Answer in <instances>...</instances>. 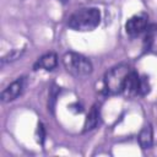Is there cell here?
Listing matches in <instances>:
<instances>
[{
	"instance_id": "cell-3",
	"label": "cell",
	"mask_w": 157,
	"mask_h": 157,
	"mask_svg": "<svg viewBox=\"0 0 157 157\" xmlns=\"http://www.w3.org/2000/svg\"><path fill=\"white\" fill-rule=\"evenodd\" d=\"M61 61H63L65 70L75 77L88 76L93 70L92 63L85 55L75 53V52L65 53L61 58Z\"/></svg>"
},
{
	"instance_id": "cell-7",
	"label": "cell",
	"mask_w": 157,
	"mask_h": 157,
	"mask_svg": "<svg viewBox=\"0 0 157 157\" xmlns=\"http://www.w3.org/2000/svg\"><path fill=\"white\" fill-rule=\"evenodd\" d=\"M139 83H140L139 74L131 70L129 72V75L126 76L123 92L125 94H128V96H136V94H139Z\"/></svg>"
},
{
	"instance_id": "cell-14",
	"label": "cell",
	"mask_w": 157,
	"mask_h": 157,
	"mask_svg": "<svg viewBox=\"0 0 157 157\" xmlns=\"http://www.w3.org/2000/svg\"><path fill=\"white\" fill-rule=\"evenodd\" d=\"M44 136H45V134H44V128H43L42 124H38V128H37V140H38L39 144H43Z\"/></svg>"
},
{
	"instance_id": "cell-10",
	"label": "cell",
	"mask_w": 157,
	"mask_h": 157,
	"mask_svg": "<svg viewBox=\"0 0 157 157\" xmlns=\"http://www.w3.org/2000/svg\"><path fill=\"white\" fill-rule=\"evenodd\" d=\"M156 34H157V25H155V23L148 25L145 29V37H144V45L146 49L151 48L152 43L155 42Z\"/></svg>"
},
{
	"instance_id": "cell-2",
	"label": "cell",
	"mask_w": 157,
	"mask_h": 157,
	"mask_svg": "<svg viewBox=\"0 0 157 157\" xmlns=\"http://www.w3.org/2000/svg\"><path fill=\"white\" fill-rule=\"evenodd\" d=\"M131 69L126 64H118L113 67H110L103 77L104 88L105 92L109 94H118L121 93L124 90V83L126 80V76Z\"/></svg>"
},
{
	"instance_id": "cell-13",
	"label": "cell",
	"mask_w": 157,
	"mask_h": 157,
	"mask_svg": "<svg viewBox=\"0 0 157 157\" xmlns=\"http://www.w3.org/2000/svg\"><path fill=\"white\" fill-rule=\"evenodd\" d=\"M58 93H59V87H56V86H53V87L50 88V91H49V102H48V107H49L50 110L54 109V104H55Z\"/></svg>"
},
{
	"instance_id": "cell-5",
	"label": "cell",
	"mask_w": 157,
	"mask_h": 157,
	"mask_svg": "<svg viewBox=\"0 0 157 157\" xmlns=\"http://www.w3.org/2000/svg\"><path fill=\"white\" fill-rule=\"evenodd\" d=\"M148 26V17L146 13H137L131 16L125 23V31L129 36L135 37L140 33L145 32L146 27Z\"/></svg>"
},
{
	"instance_id": "cell-9",
	"label": "cell",
	"mask_w": 157,
	"mask_h": 157,
	"mask_svg": "<svg viewBox=\"0 0 157 157\" xmlns=\"http://www.w3.org/2000/svg\"><path fill=\"white\" fill-rule=\"evenodd\" d=\"M137 141H139V145H140V147L142 150L151 148L152 142H153V130H152L151 124L145 125L140 130L139 136H137Z\"/></svg>"
},
{
	"instance_id": "cell-6",
	"label": "cell",
	"mask_w": 157,
	"mask_h": 157,
	"mask_svg": "<svg viewBox=\"0 0 157 157\" xmlns=\"http://www.w3.org/2000/svg\"><path fill=\"white\" fill-rule=\"evenodd\" d=\"M56 65H58V55L54 52H49L42 55L40 58H38V60L33 64V70L44 69L47 71H52L56 67Z\"/></svg>"
},
{
	"instance_id": "cell-11",
	"label": "cell",
	"mask_w": 157,
	"mask_h": 157,
	"mask_svg": "<svg viewBox=\"0 0 157 157\" xmlns=\"http://www.w3.org/2000/svg\"><path fill=\"white\" fill-rule=\"evenodd\" d=\"M23 53H25V49H13V50L9 52L6 55H4L1 58V65H5L7 63H11V61H15V60L20 59Z\"/></svg>"
},
{
	"instance_id": "cell-1",
	"label": "cell",
	"mask_w": 157,
	"mask_h": 157,
	"mask_svg": "<svg viewBox=\"0 0 157 157\" xmlns=\"http://www.w3.org/2000/svg\"><path fill=\"white\" fill-rule=\"evenodd\" d=\"M101 22V11L97 7H82L72 12L67 18V26L74 31H93Z\"/></svg>"
},
{
	"instance_id": "cell-4",
	"label": "cell",
	"mask_w": 157,
	"mask_h": 157,
	"mask_svg": "<svg viewBox=\"0 0 157 157\" xmlns=\"http://www.w3.org/2000/svg\"><path fill=\"white\" fill-rule=\"evenodd\" d=\"M25 86H26V77L25 76H21V77H17L15 81H12L9 86H6L1 94H0V99L2 103H9V102H12L15 101L18 96L22 94L23 90H25Z\"/></svg>"
},
{
	"instance_id": "cell-12",
	"label": "cell",
	"mask_w": 157,
	"mask_h": 157,
	"mask_svg": "<svg viewBox=\"0 0 157 157\" xmlns=\"http://www.w3.org/2000/svg\"><path fill=\"white\" fill-rule=\"evenodd\" d=\"M150 81L146 76H140V83H139V94L145 96L150 92Z\"/></svg>"
},
{
	"instance_id": "cell-8",
	"label": "cell",
	"mask_w": 157,
	"mask_h": 157,
	"mask_svg": "<svg viewBox=\"0 0 157 157\" xmlns=\"http://www.w3.org/2000/svg\"><path fill=\"white\" fill-rule=\"evenodd\" d=\"M99 124V105L98 104H93L85 119V124H83V131H91L94 128H97V125Z\"/></svg>"
},
{
	"instance_id": "cell-15",
	"label": "cell",
	"mask_w": 157,
	"mask_h": 157,
	"mask_svg": "<svg viewBox=\"0 0 157 157\" xmlns=\"http://www.w3.org/2000/svg\"><path fill=\"white\" fill-rule=\"evenodd\" d=\"M59 1H61V2H67L69 0H59Z\"/></svg>"
}]
</instances>
